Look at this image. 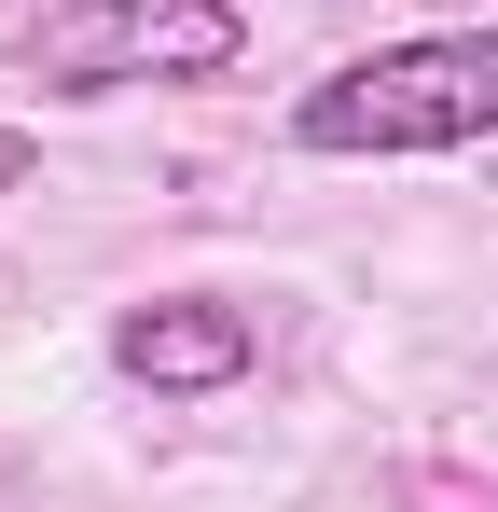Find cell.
Listing matches in <instances>:
<instances>
[{
	"label": "cell",
	"mask_w": 498,
	"mask_h": 512,
	"mask_svg": "<svg viewBox=\"0 0 498 512\" xmlns=\"http://www.w3.org/2000/svg\"><path fill=\"white\" fill-rule=\"evenodd\" d=\"M498 139V28H402L374 56H332L291 97V153L319 167H415Z\"/></svg>",
	"instance_id": "6da1fadb"
},
{
	"label": "cell",
	"mask_w": 498,
	"mask_h": 512,
	"mask_svg": "<svg viewBox=\"0 0 498 512\" xmlns=\"http://www.w3.org/2000/svg\"><path fill=\"white\" fill-rule=\"evenodd\" d=\"M14 56L42 97H180L249 70V14L236 0H56L28 14Z\"/></svg>",
	"instance_id": "7a4b0ae2"
},
{
	"label": "cell",
	"mask_w": 498,
	"mask_h": 512,
	"mask_svg": "<svg viewBox=\"0 0 498 512\" xmlns=\"http://www.w3.org/2000/svg\"><path fill=\"white\" fill-rule=\"evenodd\" d=\"M249 360H263V319L236 291H139L111 319V374L153 388V402H208V388H236Z\"/></svg>",
	"instance_id": "3957f363"
},
{
	"label": "cell",
	"mask_w": 498,
	"mask_h": 512,
	"mask_svg": "<svg viewBox=\"0 0 498 512\" xmlns=\"http://www.w3.org/2000/svg\"><path fill=\"white\" fill-rule=\"evenodd\" d=\"M0 194H28V125H0Z\"/></svg>",
	"instance_id": "277c9868"
}]
</instances>
